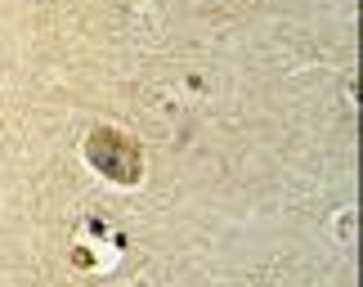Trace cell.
<instances>
[{
  "instance_id": "1",
  "label": "cell",
  "mask_w": 363,
  "mask_h": 287,
  "mask_svg": "<svg viewBox=\"0 0 363 287\" xmlns=\"http://www.w3.org/2000/svg\"><path fill=\"white\" fill-rule=\"evenodd\" d=\"M90 162L103 171L108 180H117V184H135L139 180V166H144V153H139V144L130 135H121V130H108L99 126L90 135Z\"/></svg>"
}]
</instances>
